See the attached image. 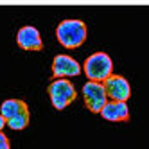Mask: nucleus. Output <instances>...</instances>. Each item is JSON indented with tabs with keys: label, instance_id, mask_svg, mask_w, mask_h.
<instances>
[{
	"label": "nucleus",
	"instance_id": "20e7f679",
	"mask_svg": "<svg viewBox=\"0 0 149 149\" xmlns=\"http://www.w3.org/2000/svg\"><path fill=\"white\" fill-rule=\"evenodd\" d=\"M83 99L86 108L92 113H101L102 108L108 102V93H106L104 83H93L88 81L83 84Z\"/></svg>",
	"mask_w": 149,
	"mask_h": 149
},
{
	"label": "nucleus",
	"instance_id": "f257e3e1",
	"mask_svg": "<svg viewBox=\"0 0 149 149\" xmlns=\"http://www.w3.org/2000/svg\"><path fill=\"white\" fill-rule=\"evenodd\" d=\"M88 36L86 24L77 18H67L61 20L56 27V38L59 45L65 49H77L84 43V40Z\"/></svg>",
	"mask_w": 149,
	"mask_h": 149
},
{
	"label": "nucleus",
	"instance_id": "7ed1b4c3",
	"mask_svg": "<svg viewBox=\"0 0 149 149\" xmlns=\"http://www.w3.org/2000/svg\"><path fill=\"white\" fill-rule=\"evenodd\" d=\"M47 93H49L50 102L56 110H65L77 97L76 86L68 79H54L47 86Z\"/></svg>",
	"mask_w": 149,
	"mask_h": 149
},
{
	"label": "nucleus",
	"instance_id": "9d476101",
	"mask_svg": "<svg viewBox=\"0 0 149 149\" xmlns=\"http://www.w3.org/2000/svg\"><path fill=\"white\" fill-rule=\"evenodd\" d=\"M29 122H31V111L27 108L22 113H18L15 119L7 120V126L11 127V130H15V131H22V130H25V127L29 126Z\"/></svg>",
	"mask_w": 149,
	"mask_h": 149
},
{
	"label": "nucleus",
	"instance_id": "f8f14e48",
	"mask_svg": "<svg viewBox=\"0 0 149 149\" xmlns=\"http://www.w3.org/2000/svg\"><path fill=\"white\" fill-rule=\"evenodd\" d=\"M6 126H7V120L4 119V117H2V115H0V131H2V130H4V127H6Z\"/></svg>",
	"mask_w": 149,
	"mask_h": 149
},
{
	"label": "nucleus",
	"instance_id": "9b49d317",
	"mask_svg": "<svg viewBox=\"0 0 149 149\" xmlns=\"http://www.w3.org/2000/svg\"><path fill=\"white\" fill-rule=\"evenodd\" d=\"M0 149H11V142H9V136L0 131Z\"/></svg>",
	"mask_w": 149,
	"mask_h": 149
},
{
	"label": "nucleus",
	"instance_id": "f03ea898",
	"mask_svg": "<svg viewBox=\"0 0 149 149\" xmlns=\"http://www.w3.org/2000/svg\"><path fill=\"white\" fill-rule=\"evenodd\" d=\"M83 70L88 81L106 83L113 76V61L106 52H93L83 63Z\"/></svg>",
	"mask_w": 149,
	"mask_h": 149
},
{
	"label": "nucleus",
	"instance_id": "39448f33",
	"mask_svg": "<svg viewBox=\"0 0 149 149\" xmlns=\"http://www.w3.org/2000/svg\"><path fill=\"white\" fill-rule=\"evenodd\" d=\"M52 76L56 79H68L81 74V65L68 54H58L52 59Z\"/></svg>",
	"mask_w": 149,
	"mask_h": 149
},
{
	"label": "nucleus",
	"instance_id": "0eeeda50",
	"mask_svg": "<svg viewBox=\"0 0 149 149\" xmlns=\"http://www.w3.org/2000/svg\"><path fill=\"white\" fill-rule=\"evenodd\" d=\"M16 43L24 50H41L43 49V40H41L40 31L34 25H24L16 33Z\"/></svg>",
	"mask_w": 149,
	"mask_h": 149
},
{
	"label": "nucleus",
	"instance_id": "6e6552de",
	"mask_svg": "<svg viewBox=\"0 0 149 149\" xmlns=\"http://www.w3.org/2000/svg\"><path fill=\"white\" fill-rule=\"evenodd\" d=\"M101 117L110 122H127L130 120V106L127 102L108 101L101 111Z\"/></svg>",
	"mask_w": 149,
	"mask_h": 149
},
{
	"label": "nucleus",
	"instance_id": "1a4fd4ad",
	"mask_svg": "<svg viewBox=\"0 0 149 149\" xmlns=\"http://www.w3.org/2000/svg\"><path fill=\"white\" fill-rule=\"evenodd\" d=\"M27 108H29L27 102L22 101V99H6L2 104H0V115H2L6 120H11L18 113H22Z\"/></svg>",
	"mask_w": 149,
	"mask_h": 149
},
{
	"label": "nucleus",
	"instance_id": "423d86ee",
	"mask_svg": "<svg viewBox=\"0 0 149 149\" xmlns=\"http://www.w3.org/2000/svg\"><path fill=\"white\" fill-rule=\"evenodd\" d=\"M104 88L106 93H108L110 101H117V102H126L131 95V86H130V81L122 76H113L104 83Z\"/></svg>",
	"mask_w": 149,
	"mask_h": 149
}]
</instances>
